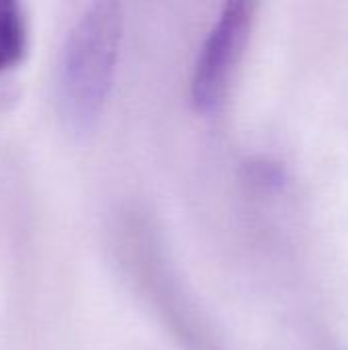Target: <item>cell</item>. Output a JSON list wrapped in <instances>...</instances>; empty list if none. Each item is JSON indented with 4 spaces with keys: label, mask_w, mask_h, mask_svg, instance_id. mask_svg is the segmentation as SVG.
I'll use <instances>...</instances> for the list:
<instances>
[{
    "label": "cell",
    "mask_w": 348,
    "mask_h": 350,
    "mask_svg": "<svg viewBox=\"0 0 348 350\" xmlns=\"http://www.w3.org/2000/svg\"><path fill=\"white\" fill-rule=\"evenodd\" d=\"M123 37L119 2H92L70 27L57 62L55 103L74 135L94 129L113 88Z\"/></svg>",
    "instance_id": "6da1fadb"
},
{
    "label": "cell",
    "mask_w": 348,
    "mask_h": 350,
    "mask_svg": "<svg viewBox=\"0 0 348 350\" xmlns=\"http://www.w3.org/2000/svg\"><path fill=\"white\" fill-rule=\"evenodd\" d=\"M254 6L248 2H228L209 31L193 74V100L203 113H213L222 107L234 70L242 57L250 35Z\"/></svg>",
    "instance_id": "7a4b0ae2"
},
{
    "label": "cell",
    "mask_w": 348,
    "mask_h": 350,
    "mask_svg": "<svg viewBox=\"0 0 348 350\" xmlns=\"http://www.w3.org/2000/svg\"><path fill=\"white\" fill-rule=\"evenodd\" d=\"M29 49V23L16 0H0V76L14 70Z\"/></svg>",
    "instance_id": "3957f363"
}]
</instances>
